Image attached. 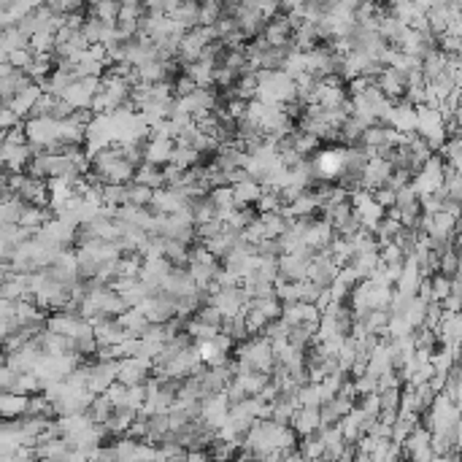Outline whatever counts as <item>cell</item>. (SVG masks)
Wrapping results in <instances>:
<instances>
[{
  "mask_svg": "<svg viewBox=\"0 0 462 462\" xmlns=\"http://www.w3.org/2000/svg\"><path fill=\"white\" fill-rule=\"evenodd\" d=\"M428 308H430V303H425L422 297H413L403 316H406V322H409L413 330H419V327H425V322H428Z\"/></svg>",
  "mask_w": 462,
  "mask_h": 462,
  "instance_id": "obj_23",
  "label": "cell"
},
{
  "mask_svg": "<svg viewBox=\"0 0 462 462\" xmlns=\"http://www.w3.org/2000/svg\"><path fill=\"white\" fill-rule=\"evenodd\" d=\"M120 14H122V3H117V0H101V3L86 6V17L101 19L105 25H120Z\"/></svg>",
  "mask_w": 462,
  "mask_h": 462,
  "instance_id": "obj_15",
  "label": "cell"
},
{
  "mask_svg": "<svg viewBox=\"0 0 462 462\" xmlns=\"http://www.w3.org/2000/svg\"><path fill=\"white\" fill-rule=\"evenodd\" d=\"M105 397L114 403V409H130V387H124V384H120V381L105 392Z\"/></svg>",
  "mask_w": 462,
  "mask_h": 462,
  "instance_id": "obj_30",
  "label": "cell"
},
{
  "mask_svg": "<svg viewBox=\"0 0 462 462\" xmlns=\"http://www.w3.org/2000/svg\"><path fill=\"white\" fill-rule=\"evenodd\" d=\"M281 205H284L281 203V195H276V192H265L255 208H257V214L262 217V214H278V211H281Z\"/></svg>",
  "mask_w": 462,
  "mask_h": 462,
  "instance_id": "obj_33",
  "label": "cell"
},
{
  "mask_svg": "<svg viewBox=\"0 0 462 462\" xmlns=\"http://www.w3.org/2000/svg\"><path fill=\"white\" fill-rule=\"evenodd\" d=\"M354 381V390H357V397H368V394H376L378 392V378L365 373L359 378H352Z\"/></svg>",
  "mask_w": 462,
  "mask_h": 462,
  "instance_id": "obj_38",
  "label": "cell"
},
{
  "mask_svg": "<svg viewBox=\"0 0 462 462\" xmlns=\"http://www.w3.org/2000/svg\"><path fill=\"white\" fill-rule=\"evenodd\" d=\"M19 124H22V117H19L14 108L3 105V108H0V127H3V133H6V130H14Z\"/></svg>",
  "mask_w": 462,
  "mask_h": 462,
  "instance_id": "obj_42",
  "label": "cell"
},
{
  "mask_svg": "<svg viewBox=\"0 0 462 462\" xmlns=\"http://www.w3.org/2000/svg\"><path fill=\"white\" fill-rule=\"evenodd\" d=\"M114 413H117V409H114V403H111L105 394H98L95 403H92V409H89V416H92L95 425H108V419H111Z\"/></svg>",
  "mask_w": 462,
  "mask_h": 462,
  "instance_id": "obj_24",
  "label": "cell"
},
{
  "mask_svg": "<svg viewBox=\"0 0 462 462\" xmlns=\"http://www.w3.org/2000/svg\"><path fill=\"white\" fill-rule=\"evenodd\" d=\"M130 184H105L103 187V205H114V208H122V205H130V192H127Z\"/></svg>",
  "mask_w": 462,
  "mask_h": 462,
  "instance_id": "obj_21",
  "label": "cell"
},
{
  "mask_svg": "<svg viewBox=\"0 0 462 462\" xmlns=\"http://www.w3.org/2000/svg\"><path fill=\"white\" fill-rule=\"evenodd\" d=\"M187 462H214V460H211L208 449H192L187 454Z\"/></svg>",
  "mask_w": 462,
  "mask_h": 462,
  "instance_id": "obj_49",
  "label": "cell"
},
{
  "mask_svg": "<svg viewBox=\"0 0 462 462\" xmlns=\"http://www.w3.org/2000/svg\"><path fill=\"white\" fill-rule=\"evenodd\" d=\"M413 335V327L406 322V316H392L390 319V338L397 341V338H411Z\"/></svg>",
  "mask_w": 462,
  "mask_h": 462,
  "instance_id": "obj_39",
  "label": "cell"
},
{
  "mask_svg": "<svg viewBox=\"0 0 462 462\" xmlns=\"http://www.w3.org/2000/svg\"><path fill=\"white\" fill-rule=\"evenodd\" d=\"M143 17H146V8H143V3H136V0H127V3H122L120 22H141Z\"/></svg>",
  "mask_w": 462,
  "mask_h": 462,
  "instance_id": "obj_36",
  "label": "cell"
},
{
  "mask_svg": "<svg viewBox=\"0 0 462 462\" xmlns=\"http://www.w3.org/2000/svg\"><path fill=\"white\" fill-rule=\"evenodd\" d=\"M198 89H200V86L195 84L189 76H184V73H181V76L176 79V84H173V92H176V98H189V95H192V92H198Z\"/></svg>",
  "mask_w": 462,
  "mask_h": 462,
  "instance_id": "obj_43",
  "label": "cell"
},
{
  "mask_svg": "<svg viewBox=\"0 0 462 462\" xmlns=\"http://www.w3.org/2000/svg\"><path fill=\"white\" fill-rule=\"evenodd\" d=\"M120 381V362H92V378H89V392L105 394Z\"/></svg>",
  "mask_w": 462,
  "mask_h": 462,
  "instance_id": "obj_4",
  "label": "cell"
},
{
  "mask_svg": "<svg viewBox=\"0 0 462 462\" xmlns=\"http://www.w3.org/2000/svg\"><path fill=\"white\" fill-rule=\"evenodd\" d=\"M184 76H189L200 89H211L214 82H217V68H208L203 63H195V65H187V68H184Z\"/></svg>",
  "mask_w": 462,
  "mask_h": 462,
  "instance_id": "obj_18",
  "label": "cell"
},
{
  "mask_svg": "<svg viewBox=\"0 0 462 462\" xmlns=\"http://www.w3.org/2000/svg\"><path fill=\"white\" fill-rule=\"evenodd\" d=\"M89 462H120V454H117V449H114V444H103L95 454H92V460Z\"/></svg>",
  "mask_w": 462,
  "mask_h": 462,
  "instance_id": "obj_47",
  "label": "cell"
},
{
  "mask_svg": "<svg viewBox=\"0 0 462 462\" xmlns=\"http://www.w3.org/2000/svg\"><path fill=\"white\" fill-rule=\"evenodd\" d=\"M222 17H224L222 3H217V0L200 3V25H198V27H214Z\"/></svg>",
  "mask_w": 462,
  "mask_h": 462,
  "instance_id": "obj_25",
  "label": "cell"
},
{
  "mask_svg": "<svg viewBox=\"0 0 462 462\" xmlns=\"http://www.w3.org/2000/svg\"><path fill=\"white\" fill-rule=\"evenodd\" d=\"M195 319H200V322H205V325H214V327H222V322H224L222 311H219L217 306H208V303H205V306L195 314Z\"/></svg>",
  "mask_w": 462,
  "mask_h": 462,
  "instance_id": "obj_40",
  "label": "cell"
},
{
  "mask_svg": "<svg viewBox=\"0 0 462 462\" xmlns=\"http://www.w3.org/2000/svg\"><path fill=\"white\" fill-rule=\"evenodd\" d=\"M378 257H381V265H403L406 262V255L397 243H387L378 249Z\"/></svg>",
  "mask_w": 462,
  "mask_h": 462,
  "instance_id": "obj_32",
  "label": "cell"
},
{
  "mask_svg": "<svg viewBox=\"0 0 462 462\" xmlns=\"http://www.w3.org/2000/svg\"><path fill=\"white\" fill-rule=\"evenodd\" d=\"M3 63H8L11 68H17V70H27L33 68V63H35V54H33V49L27 46V49H17V51H11L8 57H3Z\"/></svg>",
  "mask_w": 462,
  "mask_h": 462,
  "instance_id": "obj_26",
  "label": "cell"
},
{
  "mask_svg": "<svg viewBox=\"0 0 462 462\" xmlns=\"http://www.w3.org/2000/svg\"><path fill=\"white\" fill-rule=\"evenodd\" d=\"M236 378H238L240 384H243V390L249 392V397H259V394H262V390H265V387L274 381V378L268 376V373H238Z\"/></svg>",
  "mask_w": 462,
  "mask_h": 462,
  "instance_id": "obj_22",
  "label": "cell"
},
{
  "mask_svg": "<svg viewBox=\"0 0 462 462\" xmlns=\"http://www.w3.org/2000/svg\"><path fill=\"white\" fill-rule=\"evenodd\" d=\"M154 376V362L141 357H130L120 362V384L124 387H146Z\"/></svg>",
  "mask_w": 462,
  "mask_h": 462,
  "instance_id": "obj_1",
  "label": "cell"
},
{
  "mask_svg": "<svg viewBox=\"0 0 462 462\" xmlns=\"http://www.w3.org/2000/svg\"><path fill=\"white\" fill-rule=\"evenodd\" d=\"M224 394H227V400H230V406H240L243 400H249V392L243 390V384H240L238 378L224 390Z\"/></svg>",
  "mask_w": 462,
  "mask_h": 462,
  "instance_id": "obj_44",
  "label": "cell"
},
{
  "mask_svg": "<svg viewBox=\"0 0 462 462\" xmlns=\"http://www.w3.org/2000/svg\"><path fill=\"white\" fill-rule=\"evenodd\" d=\"M290 428L297 432V438H308V435H316L322 425V409H297L292 416Z\"/></svg>",
  "mask_w": 462,
  "mask_h": 462,
  "instance_id": "obj_6",
  "label": "cell"
},
{
  "mask_svg": "<svg viewBox=\"0 0 462 462\" xmlns=\"http://www.w3.org/2000/svg\"><path fill=\"white\" fill-rule=\"evenodd\" d=\"M290 143L292 149L300 154V157H308V154L319 152V146H322V141L316 136H311V133H303V130H295L290 136Z\"/></svg>",
  "mask_w": 462,
  "mask_h": 462,
  "instance_id": "obj_19",
  "label": "cell"
},
{
  "mask_svg": "<svg viewBox=\"0 0 462 462\" xmlns=\"http://www.w3.org/2000/svg\"><path fill=\"white\" fill-rule=\"evenodd\" d=\"M0 160H3L6 173H25L33 160V149L30 146H0Z\"/></svg>",
  "mask_w": 462,
  "mask_h": 462,
  "instance_id": "obj_9",
  "label": "cell"
},
{
  "mask_svg": "<svg viewBox=\"0 0 462 462\" xmlns=\"http://www.w3.org/2000/svg\"><path fill=\"white\" fill-rule=\"evenodd\" d=\"M127 192H130V205H141V208H149L154 200V189L143 187V184H130L127 187Z\"/></svg>",
  "mask_w": 462,
  "mask_h": 462,
  "instance_id": "obj_29",
  "label": "cell"
},
{
  "mask_svg": "<svg viewBox=\"0 0 462 462\" xmlns=\"http://www.w3.org/2000/svg\"><path fill=\"white\" fill-rule=\"evenodd\" d=\"M432 281V297H435V303H444L446 297H451V278L449 276H432L430 278Z\"/></svg>",
  "mask_w": 462,
  "mask_h": 462,
  "instance_id": "obj_35",
  "label": "cell"
},
{
  "mask_svg": "<svg viewBox=\"0 0 462 462\" xmlns=\"http://www.w3.org/2000/svg\"><path fill=\"white\" fill-rule=\"evenodd\" d=\"M392 162L390 160H384V157H376V160H371L368 162V168L362 173V189H368V192H378V189H384L390 184V179H392Z\"/></svg>",
  "mask_w": 462,
  "mask_h": 462,
  "instance_id": "obj_2",
  "label": "cell"
},
{
  "mask_svg": "<svg viewBox=\"0 0 462 462\" xmlns=\"http://www.w3.org/2000/svg\"><path fill=\"white\" fill-rule=\"evenodd\" d=\"M422 281H425V276H422L419 262L406 259V265H403V276H400V281H397V292H403V295H409V297H416V295H419V287H422Z\"/></svg>",
  "mask_w": 462,
  "mask_h": 462,
  "instance_id": "obj_13",
  "label": "cell"
},
{
  "mask_svg": "<svg viewBox=\"0 0 462 462\" xmlns=\"http://www.w3.org/2000/svg\"><path fill=\"white\" fill-rule=\"evenodd\" d=\"M281 319L290 322L292 327H297V325H308V322H319L322 314H319V308L311 306V303H287Z\"/></svg>",
  "mask_w": 462,
  "mask_h": 462,
  "instance_id": "obj_10",
  "label": "cell"
},
{
  "mask_svg": "<svg viewBox=\"0 0 462 462\" xmlns=\"http://www.w3.org/2000/svg\"><path fill=\"white\" fill-rule=\"evenodd\" d=\"M211 203L217 205V211H230L236 208V195H233V187H219V189H211Z\"/></svg>",
  "mask_w": 462,
  "mask_h": 462,
  "instance_id": "obj_28",
  "label": "cell"
},
{
  "mask_svg": "<svg viewBox=\"0 0 462 462\" xmlns=\"http://www.w3.org/2000/svg\"><path fill=\"white\" fill-rule=\"evenodd\" d=\"M200 157H203V154L198 152V149H189V146H176L171 165H176L179 171H192V168H198V165H200Z\"/></svg>",
  "mask_w": 462,
  "mask_h": 462,
  "instance_id": "obj_20",
  "label": "cell"
},
{
  "mask_svg": "<svg viewBox=\"0 0 462 462\" xmlns=\"http://www.w3.org/2000/svg\"><path fill=\"white\" fill-rule=\"evenodd\" d=\"M387 127L397 130L400 136H416L419 133V114H416V105H411L409 101L394 103L392 120Z\"/></svg>",
  "mask_w": 462,
  "mask_h": 462,
  "instance_id": "obj_3",
  "label": "cell"
},
{
  "mask_svg": "<svg viewBox=\"0 0 462 462\" xmlns=\"http://www.w3.org/2000/svg\"><path fill=\"white\" fill-rule=\"evenodd\" d=\"M136 422H138V411L117 409V413L108 419L105 430H108V435H114V438H124V435L130 432V428H133Z\"/></svg>",
  "mask_w": 462,
  "mask_h": 462,
  "instance_id": "obj_14",
  "label": "cell"
},
{
  "mask_svg": "<svg viewBox=\"0 0 462 462\" xmlns=\"http://www.w3.org/2000/svg\"><path fill=\"white\" fill-rule=\"evenodd\" d=\"M233 195H236V205H252V203H259V198L265 195V189L259 181L255 179H249V181H243L238 187H233Z\"/></svg>",
  "mask_w": 462,
  "mask_h": 462,
  "instance_id": "obj_17",
  "label": "cell"
},
{
  "mask_svg": "<svg viewBox=\"0 0 462 462\" xmlns=\"http://www.w3.org/2000/svg\"><path fill=\"white\" fill-rule=\"evenodd\" d=\"M290 330H292L290 322H284V319H271L268 327L262 330V335H265L271 343L274 341H287V338H290Z\"/></svg>",
  "mask_w": 462,
  "mask_h": 462,
  "instance_id": "obj_27",
  "label": "cell"
},
{
  "mask_svg": "<svg viewBox=\"0 0 462 462\" xmlns=\"http://www.w3.org/2000/svg\"><path fill=\"white\" fill-rule=\"evenodd\" d=\"M359 406L362 411H368L371 416H381V394H368V397H359Z\"/></svg>",
  "mask_w": 462,
  "mask_h": 462,
  "instance_id": "obj_48",
  "label": "cell"
},
{
  "mask_svg": "<svg viewBox=\"0 0 462 462\" xmlns=\"http://www.w3.org/2000/svg\"><path fill=\"white\" fill-rule=\"evenodd\" d=\"M338 265H335V259L322 252V255L314 257V262H311V268H308V281H314V284H319V287H330L335 278H338Z\"/></svg>",
  "mask_w": 462,
  "mask_h": 462,
  "instance_id": "obj_5",
  "label": "cell"
},
{
  "mask_svg": "<svg viewBox=\"0 0 462 462\" xmlns=\"http://www.w3.org/2000/svg\"><path fill=\"white\" fill-rule=\"evenodd\" d=\"M381 394V413L384 411H400V400H403V390H384Z\"/></svg>",
  "mask_w": 462,
  "mask_h": 462,
  "instance_id": "obj_41",
  "label": "cell"
},
{
  "mask_svg": "<svg viewBox=\"0 0 462 462\" xmlns=\"http://www.w3.org/2000/svg\"><path fill=\"white\" fill-rule=\"evenodd\" d=\"M376 86L394 103H400L403 98H406V92H409V82H406V76L397 73L394 68L381 70V76L376 79Z\"/></svg>",
  "mask_w": 462,
  "mask_h": 462,
  "instance_id": "obj_8",
  "label": "cell"
},
{
  "mask_svg": "<svg viewBox=\"0 0 462 462\" xmlns=\"http://www.w3.org/2000/svg\"><path fill=\"white\" fill-rule=\"evenodd\" d=\"M0 146H30L25 122H22L19 127H14V130H6V133H3V143H0Z\"/></svg>",
  "mask_w": 462,
  "mask_h": 462,
  "instance_id": "obj_37",
  "label": "cell"
},
{
  "mask_svg": "<svg viewBox=\"0 0 462 462\" xmlns=\"http://www.w3.org/2000/svg\"><path fill=\"white\" fill-rule=\"evenodd\" d=\"M354 409V400H349V397H333V400H327L325 406H322V425L325 428H333V425H338L343 416H349Z\"/></svg>",
  "mask_w": 462,
  "mask_h": 462,
  "instance_id": "obj_11",
  "label": "cell"
},
{
  "mask_svg": "<svg viewBox=\"0 0 462 462\" xmlns=\"http://www.w3.org/2000/svg\"><path fill=\"white\" fill-rule=\"evenodd\" d=\"M173 152H176V141H168V138H149V143H146V149H143V162L157 165V168H165V165H171Z\"/></svg>",
  "mask_w": 462,
  "mask_h": 462,
  "instance_id": "obj_7",
  "label": "cell"
},
{
  "mask_svg": "<svg viewBox=\"0 0 462 462\" xmlns=\"http://www.w3.org/2000/svg\"><path fill=\"white\" fill-rule=\"evenodd\" d=\"M373 198H376V203L384 208V211H390V208H394L397 205V192L390 187L378 189V192H373Z\"/></svg>",
  "mask_w": 462,
  "mask_h": 462,
  "instance_id": "obj_45",
  "label": "cell"
},
{
  "mask_svg": "<svg viewBox=\"0 0 462 462\" xmlns=\"http://www.w3.org/2000/svg\"><path fill=\"white\" fill-rule=\"evenodd\" d=\"M413 341H416V349H430V352H435V343L441 341V338H438L435 330L419 327V330H413Z\"/></svg>",
  "mask_w": 462,
  "mask_h": 462,
  "instance_id": "obj_34",
  "label": "cell"
},
{
  "mask_svg": "<svg viewBox=\"0 0 462 462\" xmlns=\"http://www.w3.org/2000/svg\"><path fill=\"white\" fill-rule=\"evenodd\" d=\"M27 409H30V397L27 394L3 392V397H0V411H3V419L6 422H14V419L27 416Z\"/></svg>",
  "mask_w": 462,
  "mask_h": 462,
  "instance_id": "obj_12",
  "label": "cell"
},
{
  "mask_svg": "<svg viewBox=\"0 0 462 462\" xmlns=\"http://www.w3.org/2000/svg\"><path fill=\"white\" fill-rule=\"evenodd\" d=\"M457 268H460V255H457L454 249L444 252V255H441V262H438V274L454 278V276H457Z\"/></svg>",
  "mask_w": 462,
  "mask_h": 462,
  "instance_id": "obj_31",
  "label": "cell"
},
{
  "mask_svg": "<svg viewBox=\"0 0 462 462\" xmlns=\"http://www.w3.org/2000/svg\"><path fill=\"white\" fill-rule=\"evenodd\" d=\"M17 378H19V373L14 371V368L3 365V368H0V390H3V392H11L14 384H17Z\"/></svg>",
  "mask_w": 462,
  "mask_h": 462,
  "instance_id": "obj_46",
  "label": "cell"
},
{
  "mask_svg": "<svg viewBox=\"0 0 462 462\" xmlns=\"http://www.w3.org/2000/svg\"><path fill=\"white\" fill-rule=\"evenodd\" d=\"M136 184H143V187L154 189V192H157V189L168 187V181H165V171H162V168H157V165H149V162L138 165Z\"/></svg>",
  "mask_w": 462,
  "mask_h": 462,
  "instance_id": "obj_16",
  "label": "cell"
}]
</instances>
